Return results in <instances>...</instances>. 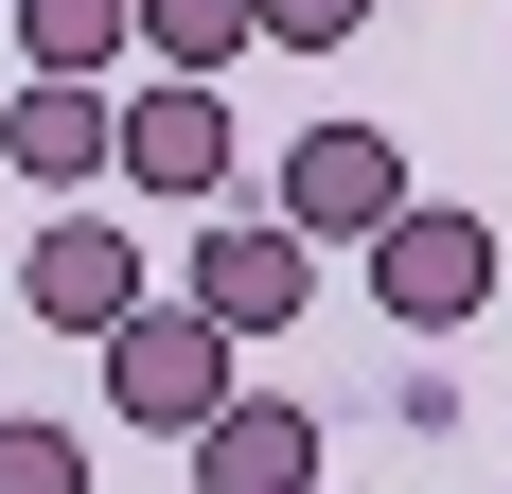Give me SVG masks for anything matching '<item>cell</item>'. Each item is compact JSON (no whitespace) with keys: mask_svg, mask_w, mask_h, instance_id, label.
Masks as SVG:
<instances>
[{"mask_svg":"<svg viewBox=\"0 0 512 494\" xmlns=\"http://www.w3.org/2000/svg\"><path fill=\"white\" fill-rule=\"evenodd\" d=\"M89 353H106V406H124L142 442H195L212 406H230V371H248V336H230V318H195V300H124Z\"/></svg>","mask_w":512,"mask_h":494,"instance_id":"1","label":"cell"},{"mask_svg":"<svg viewBox=\"0 0 512 494\" xmlns=\"http://www.w3.org/2000/svg\"><path fill=\"white\" fill-rule=\"evenodd\" d=\"M407 195H424V177H407V142H389V124H301V142H283V177H265V212H283L301 247H371Z\"/></svg>","mask_w":512,"mask_h":494,"instance_id":"2","label":"cell"},{"mask_svg":"<svg viewBox=\"0 0 512 494\" xmlns=\"http://www.w3.org/2000/svg\"><path fill=\"white\" fill-rule=\"evenodd\" d=\"M106 177H142L159 212H212V195H230V106H212V71L106 89Z\"/></svg>","mask_w":512,"mask_h":494,"instance_id":"3","label":"cell"},{"mask_svg":"<svg viewBox=\"0 0 512 494\" xmlns=\"http://www.w3.org/2000/svg\"><path fill=\"white\" fill-rule=\"evenodd\" d=\"M371 300H389L407 336H460L477 300H495V230H477V212H442V195H407L389 230H371Z\"/></svg>","mask_w":512,"mask_h":494,"instance_id":"4","label":"cell"},{"mask_svg":"<svg viewBox=\"0 0 512 494\" xmlns=\"http://www.w3.org/2000/svg\"><path fill=\"white\" fill-rule=\"evenodd\" d=\"M177 300H195V318H230V336H283V318H301L318 300V247L283 230V212H230V230H195V265H177Z\"/></svg>","mask_w":512,"mask_h":494,"instance_id":"5","label":"cell"},{"mask_svg":"<svg viewBox=\"0 0 512 494\" xmlns=\"http://www.w3.org/2000/svg\"><path fill=\"white\" fill-rule=\"evenodd\" d=\"M18 300H36L53 336H106L124 300H159V283H142V230H89V212H53V230L18 247Z\"/></svg>","mask_w":512,"mask_h":494,"instance_id":"6","label":"cell"},{"mask_svg":"<svg viewBox=\"0 0 512 494\" xmlns=\"http://www.w3.org/2000/svg\"><path fill=\"white\" fill-rule=\"evenodd\" d=\"M177 459H195V494H318V406H283V389H230V406H212Z\"/></svg>","mask_w":512,"mask_h":494,"instance_id":"7","label":"cell"},{"mask_svg":"<svg viewBox=\"0 0 512 494\" xmlns=\"http://www.w3.org/2000/svg\"><path fill=\"white\" fill-rule=\"evenodd\" d=\"M0 159H18L36 195H89V177H106V71H18V106H0Z\"/></svg>","mask_w":512,"mask_h":494,"instance_id":"8","label":"cell"},{"mask_svg":"<svg viewBox=\"0 0 512 494\" xmlns=\"http://www.w3.org/2000/svg\"><path fill=\"white\" fill-rule=\"evenodd\" d=\"M18 18V71H124L142 53V0H0Z\"/></svg>","mask_w":512,"mask_h":494,"instance_id":"9","label":"cell"},{"mask_svg":"<svg viewBox=\"0 0 512 494\" xmlns=\"http://www.w3.org/2000/svg\"><path fill=\"white\" fill-rule=\"evenodd\" d=\"M248 36H265L248 0H142V53H159V71H230Z\"/></svg>","mask_w":512,"mask_h":494,"instance_id":"10","label":"cell"},{"mask_svg":"<svg viewBox=\"0 0 512 494\" xmlns=\"http://www.w3.org/2000/svg\"><path fill=\"white\" fill-rule=\"evenodd\" d=\"M0 494H89V442H71V424H36V406H18V424H0Z\"/></svg>","mask_w":512,"mask_h":494,"instance_id":"11","label":"cell"},{"mask_svg":"<svg viewBox=\"0 0 512 494\" xmlns=\"http://www.w3.org/2000/svg\"><path fill=\"white\" fill-rule=\"evenodd\" d=\"M248 18H265L283 53H336V36H371V0H248Z\"/></svg>","mask_w":512,"mask_h":494,"instance_id":"12","label":"cell"},{"mask_svg":"<svg viewBox=\"0 0 512 494\" xmlns=\"http://www.w3.org/2000/svg\"><path fill=\"white\" fill-rule=\"evenodd\" d=\"M0 106H18V71H0Z\"/></svg>","mask_w":512,"mask_h":494,"instance_id":"13","label":"cell"}]
</instances>
